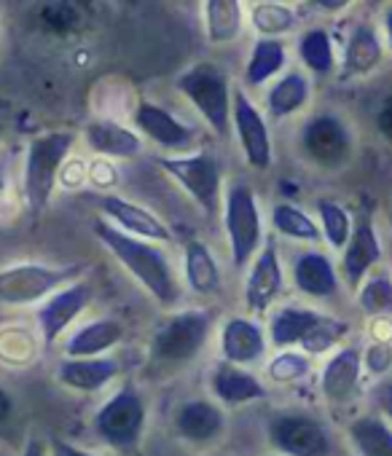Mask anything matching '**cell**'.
<instances>
[{
  "label": "cell",
  "instance_id": "cell-1",
  "mask_svg": "<svg viewBox=\"0 0 392 456\" xmlns=\"http://www.w3.org/2000/svg\"><path fill=\"white\" fill-rule=\"evenodd\" d=\"M94 237L100 245L118 261V266L151 296L159 306L169 309L180 298V285L175 277V269L167 258V253L148 240H137L132 234H124L105 217L94 220Z\"/></svg>",
  "mask_w": 392,
  "mask_h": 456
},
{
  "label": "cell",
  "instance_id": "cell-2",
  "mask_svg": "<svg viewBox=\"0 0 392 456\" xmlns=\"http://www.w3.org/2000/svg\"><path fill=\"white\" fill-rule=\"evenodd\" d=\"M76 145V132L52 129L30 140L25 156V201L33 215H41L57 188L65 161H70Z\"/></svg>",
  "mask_w": 392,
  "mask_h": 456
},
{
  "label": "cell",
  "instance_id": "cell-3",
  "mask_svg": "<svg viewBox=\"0 0 392 456\" xmlns=\"http://www.w3.org/2000/svg\"><path fill=\"white\" fill-rule=\"evenodd\" d=\"M213 333V312L180 309L172 312L151 338V362L159 368H183L202 354Z\"/></svg>",
  "mask_w": 392,
  "mask_h": 456
},
{
  "label": "cell",
  "instance_id": "cell-4",
  "mask_svg": "<svg viewBox=\"0 0 392 456\" xmlns=\"http://www.w3.org/2000/svg\"><path fill=\"white\" fill-rule=\"evenodd\" d=\"M177 92L205 118V124L218 134H232V81L229 73L216 62H196L183 70L175 81Z\"/></svg>",
  "mask_w": 392,
  "mask_h": 456
},
{
  "label": "cell",
  "instance_id": "cell-5",
  "mask_svg": "<svg viewBox=\"0 0 392 456\" xmlns=\"http://www.w3.org/2000/svg\"><path fill=\"white\" fill-rule=\"evenodd\" d=\"M224 228L232 266L245 269L264 248V217L258 196L248 183H232L224 191Z\"/></svg>",
  "mask_w": 392,
  "mask_h": 456
},
{
  "label": "cell",
  "instance_id": "cell-6",
  "mask_svg": "<svg viewBox=\"0 0 392 456\" xmlns=\"http://www.w3.org/2000/svg\"><path fill=\"white\" fill-rule=\"evenodd\" d=\"M145 421H148V408L140 389L124 384L97 408L92 427L105 445L116 451H135L143 440Z\"/></svg>",
  "mask_w": 392,
  "mask_h": 456
},
{
  "label": "cell",
  "instance_id": "cell-7",
  "mask_svg": "<svg viewBox=\"0 0 392 456\" xmlns=\"http://www.w3.org/2000/svg\"><path fill=\"white\" fill-rule=\"evenodd\" d=\"M84 266H46V264H14L0 269V306H33L52 293L76 282Z\"/></svg>",
  "mask_w": 392,
  "mask_h": 456
},
{
  "label": "cell",
  "instance_id": "cell-8",
  "mask_svg": "<svg viewBox=\"0 0 392 456\" xmlns=\"http://www.w3.org/2000/svg\"><path fill=\"white\" fill-rule=\"evenodd\" d=\"M159 167L196 201L208 215H216L224 204V164L210 151L161 156Z\"/></svg>",
  "mask_w": 392,
  "mask_h": 456
},
{
  "label": "cell",
  "instance_id": "cell-9",
  "mask_svg": "<svg viewBox=\"0 0 392 456\" xmlns=\"http://www.w3.org/2000/svg\"><path fill=\"white\" fill-rule=\"evenodd\" d=\"M269 443L280 456H331L333 437L328 427L304 411H282L269 421Z\"/></svg>",
  "mask_w": 392,
  "mask_h": 456
},
{
  "label": "cell",
  "instance_id": "cell-10",
  "mask_svg": "<svg viewBox=\"0 0 392 456\" xmlns=\"http://www.w3.org/2000/svg\"><path fill=\"white\" fill-rule=\"evenodd\" d=\"M352 148V132L336 113H317L301 129V153L325 172L347 167Z\"/></svg>",
  "mask_w": 392,
  "mask_h": 456
},
{
  "label": "cell",
  "instance_id": "cell-11",
  "mask_svg": "<svg viewBox=\"0 0 392 456\" xmlns=\"http://www.w3.org/2000/svg\"><path fill=\"white\" fill-rule=\"evenodd\" d=\"M232 129L240 140L245 161L253 169L266 172L274 161L269 124H266L264 113L256 108V102L242 89H234V97H232Z\"/></svg>",
  "mask_w": 392,
  "mask_h": 456
},
{
  "label": "cell",
  "instance_id": "cell-12",
  "mask_svg": "<svg viewBox=\"0 0 392 456\" xmlns=\"http://www.w3.org/2000/svg\"><path fill=\"white\" fill-rule=\"evenodd\" d=\"M172 429L175 435L188 445H213L226 432V411L216 400L193 397L177 405L172 413Z\"/></svg>",
  "mask_w": 392,
  "mask_h": 456
},
{
  "label": "cell",
  "instance_id": "cell-13",
  "mask_svg": "<svg viewBox=\"0 0 392 456\" xmlns=\"http://www.w3.org/2000/svg\"><path fill=\"white\" fill-rule=\"evenodd\" d=\"M285 290V272L280 264V256L272 242H264V248L253 256L248 264V280H245V309L256 317L266 314L274 301Z\"/></svg>",
  "mask_w": 392,
  "mask_h": 456
},
{
  "label": "cell",
  "instance_id": "cell-14",
  "mask_svg": "<svg viewBox=\"0 0 392 456\" xmlns=\"http://www.w3.org/2000/svg\"><path fill=\"white\" fill-rule=\"evenodd\" d=\"M92 288L84 280H76L70 285H65L62 290L52 293L41 309H38V330L46 346H54L57 338L89 309L92 304Z\"/></svg>",
  "mask_w": 392,
  "mask_h": 456
},
{
  "label": "cell",
  "instance_id": "cell-15",
  "mask_svg": "<svg viewBox=\"0 0 392 456\" xmlns=\"http://www.w3.org/2000/svg\"><path fill=\"white\" fill-rule=\"evenodd\" d=\"M100 209H102L105 220L113 223L124 234H132L137 240H148L156 245L172 242L169 225L137 201H129L116 193H105V196H100Z\"/></svg>",
  "mask_w": 392,
  "mask_h": 456
},
{
  "label": "cell",
  "instance_id": "cell-16",
  "mask_svg": "<svg viewBox=\"0 0 392 456\" xmlns=\"http://www.w3.org/2000/svg\"><path fill=\"white\" fill-rule=\"evenodd\" d=\"M381 261V242L376 234V225L371 215H363L355 220L352 237L347 242V248L341 250V261H339V277L347 282L349 290H357L363 285V280L376 269V264Z\"/></svg>",
  "mask_w": 392,
  "mask_h": 456
},
{
  "label": "cell",
  "instance_id": "cell-17",
  "mask_svg": "<svg viewBox=\"0 0 392 456\" xmlns=\"http://www.w3.org/2000/svg\"><path fill=\"white\" fill-rule=\"evenodd\" d=\"M132 118H135L137 134L148 137L159 148L188 151L193 145V140H196V132L188 124H183L167 108H161V105H156L151 100H140L135 113H132Z\"/></svg>",
  "mask_w": 392,
  "mask_h": 456
},
{
  "label": "cell",
  "instance_id": "cell-18",
  "mask_svg": "<svg viewBox=\"0 0 392 456\" xmlns=\"http://www.w3.org/2000/svg\"><path fill=\"white\" fill-rule=\"evenodd\" d=\"M363 352L357 344L339 346L320 370V392L331 405H347L360 387Z\"/></svg>",
  "mask_w": 392,
  "mask_h": 456
},
{
  "label": "cell",
  "instance_id": "cell-19",
  "mask_svg": "<svg viewBox=\"0 0 392 456\" xmlns=\"http://www.w3.org/2000/svg\"><path fill=\"white\" fill-rule=\"evenodd\" d=\"M208 384L210 395L224 408H240L266 397V387L261 384V379L250 373L245 365H234L229 360H221L210 368Z\"/></svg>",
  "mask_w": 392,
  "mask_h": 456
},
{
  "label": "cell",
  "instance_id": "cell-20",
  "mask_svg": "<svg viewBox=\"0 0 392 456\" xmlns=\"http://www.w3.org/2000/svg\"><path fill=\"white\" fill-rule=\"evenodd\" d=\"M121 373V362L116 357H65L54 376L65 389L73 392H100L110 381H116Z\"/></svg>",
  "mask_w": 392,
  "mask_h": 456
},
{
  "label": "cell",
  "instance_id": "cell-21",
  "mask_svg": "<svg viewBox=\"0 0 392 456\" xmlns=\"http://www.w3.org/2000/svg\"><path fill=\"white\" fill-rule=\"evenodd\" d=\"M384 62V41L379 36V30L368 22H357L344 44V54H341V78H363L371 76L379 65Z\"/></svg>",
  "mask_w": 392,
  "mask_h": 456
},
{
  "label": "cell",
  "instance_id": "cell-22",
  "mask_svg": "<svg viewBox=\"0 0 392 456\" xmlns=\"http://www.w3.org/2000/svg\"><path fill=\"white\" fill-rule=\"evenodd\" d=\"M266 346V330L250 317H229L221 328V354L234 365H253L264 360Z\"/></svg>",
  "mask_w": 392,
  "mask_h": 456
},
{
  "label": "cell",
  "instance_id": "cell-23",
  "mask_svg": "<svg viewBox=\"0 0 392 456\" xmlns=\"http://www.w3.org/2000/svg\"><path fill=\"white\" fill-rule=\"evenodd\" d=\"M293 285L309 298H333L339 293L341 277L331 256L320 250H304L293 258Z\"/></svg>",
  "mask_w": 392,
  "mask_h": 456
},
{
  "label": "cell",
  "instance_id": "cell-24",
  "mask_svg": "<svg viewBox=\"0 0 392 456\" xmlns=\"http://www.w3.org/2000/svg\"><path fill=\"white\" fill-rule=\"evenodd\" d=\"M84 140L86 145L100 156V159H135L143 153V137L113 121V118H97L84 126Z\"/></svg>",
  "mask_w": 392,
  "mask_h": 456
},
{
  "label": "cell",
  "instance_id": "cell-25",
  "mask_svg": "<svg viewBox=\"0 0 392 456\" xmlns=\"http://www.w3.org/2000/svg\"><path fill=\"white\" fill-rule=\"evenodd\" d=\"M124 333L127 328L121 320L100 317L73 330L62 349H65V357H105V352H110L113 346L124 341Z\"/></svg>",
  "mask_w": 392,
  "mask_h": 456
},
{
  "label": "cell",
  "instance_id": "cell-26",
  "mask_svg": "<svg viewBox=\"0 0 392 456\" xmlns=\"http://www.w3.org/2000/svg\"><path fill=\"white\" fill-rule=\"evenodd\" d=\"M183 277L196 296H216L221 290V266L216 253L202 240H188L183 248Z\"/></svg>",
  "mask_w": 392,
  "mask_h": 456
},
{
  "label": "cell",
  "instance_id": "cell-27",
  "mask_svg": "<svg viewBox=\"0 0 392 456\" xmlns=\"http://www.w3.org/2000/svg\"><path fill=\"white\" fill-rule=\"evenodd\" d=\"M312 100V78L304 70H288L266 92V113L277 121L301 113Z\"/></svg>",
  "mask_w": 392,
  "mask_h": 456
},
{
  "label": "cell",
  "instance_id": "cell-28",
  "mask_svg": "<svg viewBox=\"0 0 392 456\" xmlns=\"http://www.w3.org/2000/svg\"><path fill=\"white\" fill-rule=\"evenodd\" d=\"M320 317H323V312L309 309V306H282L272 314L269 328H266V338L277 352L280 349H296Z\"/></svg>",
  "mask_w": 392,
  "mask_h": 456
},
{
  "label": "cell",
  "instance_id": "cell-29",
  "mask_svg": "<svg viewBox=\"0 0 392 456\" xmlns=\"http://www.w3.org/2000/svg\"><path fill=\"white\" fill-rule=\"evenodd\" d=\"M205 36L213 46L234 44L245 30L242 0H205Z\"/></svg>",
  "mask_w": 392,
  "mask_h": 456
},
{
  "label": "cell",
  "instance_id": "cell-30",
  "mask_svg": "<svg viewBox=\"0 0 392 456\" xmlns=\"http://www.w3.org/2000/svg\"><path fill=\"white\" fill-rule=\"evenodd\" d=\"M357 456H392V424L381 413H360L347 424Z\"/></svg>",
  "mask_w": 392,
  "mask_h": 456
},
{
  "label": "cell",
  "instance_id": "cell-31",
  "mask_svg": "<svg viewBox=\"0 0 392 456\" xmlns=\"http://www.w3.org/2000/svg\"><path fill=\"white\" fill-rule=\"evenodd\" d=\"M288 65V49L280 38H258L250 49L248 65H245V84L248 86H264L272 78H277Z\"/></svg>",
  "mask_w": 392,
  "mask_h": 456
},
{
  "label": "cell",
  "instance_id": "cell-32",
  "mask_svg": "<svg viewBox=\"0 0 392 456\" xmlns=\"http://www.w3.org/2000/svg\"><path fill=\"white\" fill-rule=\"evenodd\" d=\"M296 54L304 62V68L320 78L333 76L339 68L336 46H333V38L325 28H312V30L301 33L298 44H296Z\"/></svg>",
  "mask_w": 392,
  "mask_h": 456
},
{
  "label": "cell",
  "instance_id": "cell-33",
  "mask_svg": "<svg viewBox=\"0 0 392 456\" xmlns=\"http://www.w3.org/2000/svg\"><path fill=\"white\" fill-rule=\"evenodd\" d=\"M272 228L280 237L293 240V242H304V245L323 242V232H320L317 220L306 209H301L290 201H280L272 207Z\"/></svg>",
  "mask_w": 392,
  "mask_h": 456
},
{
  "label": "cell",
  "instance_id": "cell-34",
  "mask_svg": "<svg viewBox=\"0 0 392 456\" xmlns=\"http://www.w3.org/2000/svg\"><path fill=\"white\" fill-rule=\"evenodd\" d=\"M317 225L323 232V240L333 248V250H344L349 237H352V228L355 220L349 215V209L336 201V199H317Z\"/></svg>",
  "mask_w": 392,
  "mask_h": 456
},
{
  "label": "cell",
  "instance_id": "cell-35",
  "mask_svg": "<svg viewBox=\"0 0 392 456\" xmlns=\"http://www.w3.org/2000/svg\"><path fill=\"white\" fill-rule=\"evenodd\" d=\"M250 25L258 33V38H282L296 30L298 14L290 6H285L282 0L280 4H256L250 12Z\"/></svg>",
  "mask_w": 392,
  "mask_h": 456
},
{
  "label": "cell",
  "instance_id": "cell-36",
  "mask_svg": "<svg viewBox=\"0 0 392 456\" xmlns=\"http://www.w3.org/2000/svg\"><path fill=\"white\" fill-rule=\"evenodd\" d=\"M347 333H349V325H347L344 320L331 317V314H323V317L312 325V330L301 338L298 349L306 352L309 357L325 354V352H336V349L341 346V341L347 338Z\"/></svg>",
  "mask_w": 392,
  "mask_h": 456
},
{
  "label": "cell",
  "instance_id": "cell-37",
  "mask_svg": "<svg viewBox=\"0 0 392 456\" xmlns=\"http://www.w3.org/2000/svg\"><path fill=\"white\" fill-rule=\"evenodd\" d=\"M355 293H357L360 312H365L371 317H379V320L392 314V280L387 274L365 277L363 285Z\"/></svg>",
  "mask_w": 392,
  "mask_h": 456
},
{
  "label": "cell",
  "instance_id": "cell-38",
  "mask_svg": "<svg viewBox=\"0 0 392 456\" xmlns=\"http://www.w3.org/2000/svg\"><path fill=\"white\" fill-rule=\"evenodd\" d=\"M312 370V357L301 349H280L269 365H266V376L277 384H293L306 379Z\"/></svg>",
  "mask_w": 392,
  "mask_h": 456
},
{
  "label": "cell",
  "instance_id": "cell-39",
  "mask_svg": "<svg viewBox=\"0 0 392 456\" xmlns=\"http://www.w3.org/2000/svg\"><path fill=\"white\" fill-rule=\"evenodd\" d=\"M363 368L371 376H384L392 368V338H376L363 352Z\"/></svg>",
  "mask_w": 392,
  "mask_h": 456
},
{
  "label": "cell",
  "instance_id": "cell-40",
  "mask_svg": "<svg viewBox=\"0 0 392 456\" xmlns=\"http://www.w3.org/2000/svg\"><path fill=\"white\" fill-rule=\"evenodd\" d=\"M376 129L387 142H392V94H387L376 110Z\"/></svg>",
  "mask_w": 392,
  "mask_h": 456
},
{
  "label": "cell",
  "instance_id": "cell-41",
  "mask_svg": "<svg viewBox=\"0 0 392 456\" xmlns=\"http://www.w3.org/2000/svg\"><path fill=\"white\" fill-rule=\"evenodd\" d=\"M52 456H100V453L86 451V448H81V445H76V443L62 440V437H54V440H52Z\"/></svg>",
  "mask_w": 392,
  "mask_h": 456
},
{
  "label": "cell",
  "instance_id": "cell-42",
  "mask_svg": "<svg viewBox=\"0 0 392 456\" xmlns=\"http://www.w3.org/2000/svg\"><path fill=\"white\" fill-rule=\"evenodd\" d=\"M355 0H309V6L320 14H341L347 12Z\"/></svg>",
  "mask_w": 392,
  "mask_h": 456
},
{
  "label": "cell",
  "instance_id": "cell-43",
  "mask_svg": "<svg viewBox=\"0 0 392 456\" xmlns=\"http://www.w3.org/2000/svg\"><path fill=\"white\" fill-rule=\"evenodd\" d=\"M12 416H14V397H12L9 389L0 387V429L12 421Z\"/></svg>",
  "mask_w": 392,
  "mask_h": 456
},
{
  "label": "cell",
  "instance_id": "cell-44",
  "mask_svg": "<svg viewBox=\"0 0 392 456\" xmlns=\"http://www.w3.org/2000/svg\"><path fill=\"white\" fill-rule=\"evenodd\" d=\"M22 456H49V453H46V445L38 437H30L25 451H22Z\"/></svg>",
  "mask_w": 392,
  "mask_h": 456
},
{
  "label": "cell",
  "instance_id": "cell-45",
  "mask_svg": "<svg viewBox=\"0 0 392 456\" xmlns=\"http://www.w3.org/2000/svg\"><path fill=\"white\" fill-rule=\"evenodd\" d=\"M381 28H384V38H387V44H389V49H392V6H387V9H384Z\"/></svg>",
  "mask_w": 392,
  "mask_h": 456
},
{
  "label": "cell",
  "instance_id": "cell-46",
  "mask_svg": "<svg viewBox=\"0 0 392 456\" xmlns=\"http://www.w3.org/2000/svg\"><path fill=\"white\" fill-rule=\"evenodd\" d=\"M4 137H6V118L0 113V142H4Z\"/></svg>",
  "mask_w": 392,
  "mask_h": 456
},
{
  "label": "cell",
  "instance_id": "cell-47",
  "mask_svg": "<svg viewBox=\"0 0 392 456\" xmlns=\"http://www.w3.org/2000/svg\"><path fill=\"white\" fill-rule=\"evenodd\" d=\"M4 191H6V177L0 175V193H4Z\"/></svg>",
  "mask_w": 392,
  "mask_h": 456
},
{
  "label": "cell",
  "instance_id": "cell-48",
  "mask_svg": "<svg viewBox=\"0 0 392 456\" xmlns=\"http://www.w3.org/2000/svg\"><path fill=\"white\" fill-rule=\"evenodd\" d=\"M258 4H280V0H258Z\"/></svg>",
  "mask_w": 392,
  "mask_h": 456
},
{
  "label": "cell",
  "instance_id": "cell-49",
  "mask_svg": "<svg viewBox=\"0 0 392 456\" xmlns=\"http://www.w3.org/2000/svg\"><path fill=\"white\" fill-rule=\"evenodd\" d=\"M381 4V0H371V6H379Z\"/></svg>",
  "mask_w": 392,
  "mask_h": 456
},
{
  "label": "cell",
  "instance_id": "cell-50",
  "mask_svg": "<svg viewBox=\"0 0 392 456\" xmlns=\"http://www.w3.org/2000/svg\"><path fill=\"white\" fill-rule=\"evenodd\" d=\"M277 456H280V453H277Z\"/></svg>",
  "mask_w": 392,
  "mask_h": 456
}]
</instances>
